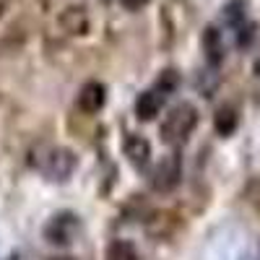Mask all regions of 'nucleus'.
Wrapping results in <instances>:
<instances>
[{
  "label": "nucleus",
  "mask_w": 260,
  "mask_h": 260,
  "mask_svg": "<svg viewBox=\"0 0 260 260\" xmlns=\"http://www.w3.org/2000/svg\"><path fill=\"white\" fill-rule=\"evenodd\" d=\"M198 107L190 102H180L164 115L159 125V136L167 146H182L192 136V130L198 127Z\"/></svg>",
  "instance_id": "f257e3e1"
},
{
  "label": "nucleus",
  "mask_w": 260,
  "mask_h": 260,
  "mask_svg": "<svg viewBox=\"0 0 260 260\" xmlns=\"http://www.w3.org/2000/svg\"><path fill=\"white\" fill-rule=\"evenodd\" d=\"M31 161L52 182H68L76 169V154L62 146H37Z\"/></svg>",
  "instance_id": "f03ea898"
},
{
  "label": "nucleus",
  "mask_w": 260,
  "mask_h": 260,
  "mask_svg": "<svg viewBox=\"0 0 260 260\" xmlns=\"http://www.w3.org/2000/svg\"><path fill=\"white\" fill-rule=\"evenodd\" d=\"M180 180H182V159H180L177 151H169V154H164V156L154 164L151 175H148L151 190L159 192V195L172 192V190L180 185Z\"/></svg>",
  "instance_id": "7ed1b4c3"
},
{
  "label": "nucleus",
  "mask_w": 260,
  "mask_h": 260,
  "mask_svg": "<svg viewBox=\"0 0 260 260\" xmlns=\"http://www.w3.org/2000/svg\"><path fill=\"white\" fill-rule=\"evenodd\" d=\"M76 232H78V216L71 211H62V213H55L47 221L45 240L50 245H57V247H68L76 240Z\"/></svg>",
  "instance_id": "20e7f679"
},
{
  "label": "nucleus",
  "mask_w": 260,
  "mask_h": 260,
  "mask_svg": "<svg viewBox=\"0 0 260 260\" xmlns=\"http://www.w3.org/2000/svg\"><path fill=\"white\" fill-rule=\"evenodd\" d=\"M76 104L83 115H96L107 104V86L102 81H86L76 96Z\"/></svg>",
  "instance_id": "39448f33"
},
{
  "label": "nucleus",
  "mask_w": 260,
  "mask_h": 260,
  "mask_svg": "<svg viewBox=\"0 0 260 260\" xmlns=\"http://www.w3.org/2000/svg\"><path fill=\"white\" fill-rule=\"evenodd\" d=\"M201 45H203V52H206V62L208 68H219L226 57V47H224V37L216 26H206L203 29V37H201Z\"/></svg>",
  "instance_id": "423d86ee"
},
{
  "label": "nucleus",
  "mask_w": 260,
  "mask_h": 260,
  "mask_svg": "<svg viewBox=\"0 0 260 260\" xmlns=\"http://www.w3.org/2000/svg\"><path fill=\"white\" fill-rule=\"evenodd\" d=\"M122 151H125V159L133 164L136 169H146L151 164V143L143 136H136V133L127 136Z\"/></svg>",
  "instance_id": "0eeeda50"
},
{
  "label": "nucleus",
  "mask_w": 260,
  "mask_h": 260,
  "mask_svg": "<svg viewBox=\"0 0 260 260\" xmlns=\"http://www.w3.org/2000/svg\"><path fill=\"white\" fill-rule=\"evenodd\" d=\"M161 104H164V94L161 91H156V89L141 91L136 96V117L143 120V122H151L161 112Z\"/></svg>",
  "instance_id": "6e6552de"
},
{
  "label": "nucleus",
  "mask_w": 260,
  "mask_h": 260,
  "mask_svg": "<svg viewBox=\"0 0 260 260\" xmlns=\"http://www.w3.org/2000/svg\"><path fill=\"white\" fill-rule=\"evenodd\" d=\"M237 127H240V112H237V107L221 104L219 110H216V115H213V130H216V136L229 138V136H234Z\"/></svg>",
  "instance_id": "1a4fd4ad"
},
{
  "label": "nucleus",
  "mask_w": 260,
  "mask_h": 260,
  "mask_svg": "<svg viewBox=\"0 0 260 260\" xmlns=\"http://www.w3.org/2000/svg\"><path fill=\"white\" fill-rule=\"evenodd\" d=\"M104 260H138V252H136L133 242L115 240V242H110V247H107Z\"/></svg>",
  "instance_id": "9d476101"
},
{
  "label": "nucleus",
  "mask_w": 260,
  "mask_h": 260,
  "mask_svg": "<svg viewBox=\"0 0 260 260\" xmlns=\"http://www.w3.org/2000/svg\"><path fill=\"white\" fill-rule=\"evenodd\" d=\"M177 89H180V73H177L175 68L161 71L159 78H156V91H161V94L167 96V94H175Z\"/></svg>",
  "instance_id": "9b49d317"
},
{
  "label": "nucleus",
  "mask_w": 260,
  "mask_h": 260,
  "mask_svg": "<svg viewBox=\"0 0 260 260\" xmlns=\"http://www.w3.org/2000/svg\"><path fill=\"white\" fill-rule=\"evenodd\" d=\"M245 8H247L245 0H232V3H226L224 6V21L237 29L240 24H245Z\"/></svg>",
  "instance_id": "f8f14e48"
},
{
  "label": "nucleus",
  "mask_w": 260,
  "mask_h": 260,
  "mask_svg": "<svg viewBox=\"0 0 260 260\" xmlns=\"http://www.w3.org/2000/svg\"><path fill=\"white\" fill-rule=\"evenodd\" d=\"M257 37V26L255 24H240L237 26V45L240 47H250Z\"/></svg>",
  "instance_id": "ddd939ff"
},
{
  "label": "nucleus",
  "mask_w": 260,
  "mask_h": 260,
  "mask_svg": "<svg viewBox=\"0 0 260 260\" xmlns=\"http://www.w3.org/2000/svg\"><path fill=\"white\" fill-rule=\"evenodd\" d=\"M148 3H151V0H120V6H122L125 11H133V13L141 11V8H146Z\"/></svg>",
  "instance_id": "4468645a"
},
{
  "label": "nucleus",
  "mask_w": 260,
  "mask_h": 260,
  "mask_svg": "<svg viewBox=\"0 0 260 260\" xmlns=\"http://www.w3.org/2000/svg\"><path fill=\"white\" fill-rule=\"evenodd\" d=\"M255 76H260V60L255 62Z\"/></svg>",
  "instance_id": "2eb2a0df"
},
{
  "label": "nucleus",
  "mask_w": 260,
  "mask_h": 260,
  "mask_svg": "<svg viewBox=\"0 0 260 260\" xmlns=\"http://www.w3.org/2000/svg\"><path fill=\"white\" fill-rule=\"evenodd\" d=\"M52 260H76V257H68V255H65V257H52Z\"/></svg>",
  "instance_id": "dca6fc26"
}]
</instances>
